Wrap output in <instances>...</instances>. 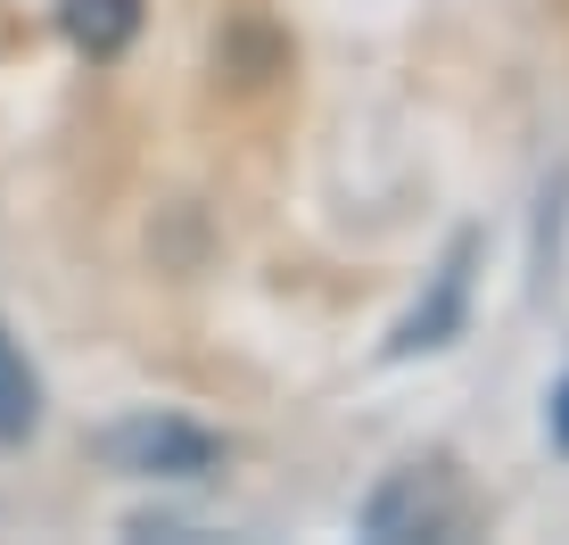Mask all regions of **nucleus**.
<instances>
[{
    "mask_svg": "<svg viewBox=\"0 0 569 545\" xmlns=\"http://www.w3.org/2000/svg\"><path fill=\"white\" fill-rule=\"evenodd\" d=\"M462 529V479L455 463H405V472H388L380 488L363 504V537L380 545H405V537H455Z\"/></svg>",
    "mask_w": 569,
    "mask_h": 545,
    "instance_id": "obj_1",
    "label": "nucleus"
},
{
    "mask_svg": "<svg viewBox=\"0 0 569 545\" xmlns=\"http://www.w3.org/2000/svg\"><path fill=\"white\" fill-rule=\"evenodd\" d=\"M100 455L116 472H141V479H207L223 463V438L182 422V414H141V422H116L100 438Z\"/></svg>",
    "mask_w": 569,
    "mask_h": 545,
    "instance_id": "obj_2",
    "label": "nucleus"
},
{
    "mask_svg": "<svg viewBox=\"0 0 569 545\" xmlns=\"http://www.w3.org/2000/svg\"><path fill=\"white\" fill-rule=\"evenodd\" d=\"M470 265H479V231H462V240L446 248V265H438V281H429V298L397 323V339H388V364L429 356V347H446V339L462 330V315H470Z\"/></svg>",
    "mask_w": 569,
    "mask_h": 545,
    "instance_id": "obj_3",
    "label": "nucleus"
},
{
    "mask_svg": "<svg viewBox=\"0 0 569 545\" xmlns=\"http://www.w3.org/2000/svg\"><path fill=\"white\" fill-rule=\"evenodd\" d=\"M58 33L83 58H124L141 42V0H58Z\"/></svg>",
    "mask_w": 569,
    "mask_h": 545,
    "instance_id": "obj_4",
    "label": "nucleus"
},
{
    "mask_svg": "<svg viewBox=\"0 0 569 545\" xmlns=\"http://www.w3.org/2000/svg\"><path fill=\"white\" fill-rule=\"evenodd\" d=\"M42 430V380H33L26 347L0 330V446H26Z\"/></svg>",
    "mask_w": 569,
    "mask_h": 545,
    "instance_id": "obj_5",
    "label": "nucleus"
},
{
    "mask_svg": "<svg viewBox=\"0 0 569 545\" xmlns=\"http://www.w3.org/2000/svg\"><path fill=\"white\" fill-rule=\"evenodd\" d=\"M553 438H561V446H569V380H561V388H553Z\"/></svg>",
    "mask_w": 569,
    "mask_h": 545,
    "instance_id": "obj_6",
    "label": "nucleus"
}]
</instances>
